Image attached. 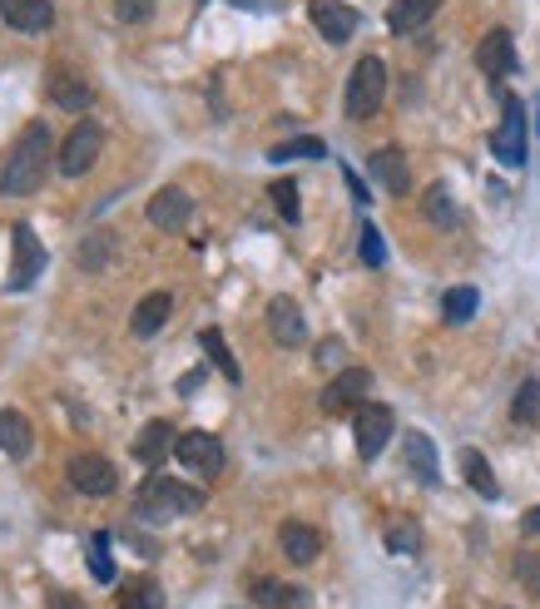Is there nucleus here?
I'll list each match as a JSON object with an SVG mask.
<instances>
[{"label": "nucleus", "mask_w": 540, "mask_h": 609, "mask_svg": "<svg viewBox=\"0 0 540 609\" xmlns=\"http://www.w3.org/2000/svg\"><path fill=\"white\" fill-rule=\"evenodd\" d=\"M144 214H149L154 228H164V234H179V228L189 224V214H194V199H189L184 189H173V183H169V189L154 193Z\"/></svg>", "instance_id": "obj_11"}, {"label": "nucleus", "mask_w": 540, "mask_h": 609, "mask_svg": "<svg viewBox=\"0 0 540 609\" xmlns=\"http://www.w3.org/2000/svg\"><path fill=\"white\" fill-rule=\"evenodd\" d=\"M407 466H411V476L417 481H427V486H436L442 481V466H436V446H432V437L427 431H407Z\"/></svg>", "instance_id": "obj_20"}, {"label": "nucleus", "mask_w": 540, "mask_h": 609, "mask_svg": "<svg viewBox=\"0 0 540 609\" xmlns=\"http://www.w3.org/2000/svg\"><path fill=\"white\" fill-rule=\"evenodd\" d=\"M45 95H50L60 109L80 115V109H89L95 89H89V80H85V75H75V70H50V75H45Z\"/></svg>", "instance_id": "obj_13"}, {"label": "nucleus", "mask_w": 540, "mask_h": 609, "mask_svg": "<svg viewBox=\"0 0 540 609\" xmlns=\"http://www.w3.org/2000/svg\"><path fill=\"white\" fill-rule=\"evenodd\" d=\"M173 446H179V437H173L169 421H149V427L134 437V456H140L144 466H159L164 456H173Z\"/></svg>", "instance_id": "obj_23"}, {"label": "nucleus", "mask_w": 540, "mask_h": 609, "mask_svg": "<svg viewBox=\"0 0 540 609\" xmlns=\"http://www.w3.org/2000/svg\"><path fill=\"white\" fill-rule=\"evenodd\" d=\"M368 392H372L368 367H347V372H337L333 382L323 386V411H352V406H368Z\"/></svg>", "instance_id": "obj_9"}, {"label": "nucleus", "mask_w": 540, "mask_h": 609, "mask_svg": "<svg viewBox=\"0 0 540 609\" xmlns=\"http://www.w3.org/2000/svg\"><path fill=\"white\" fill-rule=\"evenodd\" d=\"M173 456L184 461L189 470H199V476H218L224 470V441L214 431H184L179 446H173Z\"/></svg>", "instance_id": "obj_10"}, {"label": "nucleus", "mask_w": 540, "mask_h": 609, "mask_svg": "<svg viewBox=\"0 0 540 609\" xmlns=\"http://www.w3.org/2000/svg\"><path fill=\"white\" fill-rule=\"evenodd\" d=\"M347 189H352V193H357V199L368 203V189H362V179H357V174H352V169H347Z\"/></svg>", "instance_id": "obj_42"}, {"label": "nucleus", "mask_w": 540, "mask_h": 609, "mask_svg": "<svg viewBox=\"0 0 540 609\" xmlns=\"http://www.w3.org/2000/svg\"><path fill=\"white\" fill-rule=\"evenodd\" d=\"M268 332L278 347H303L308 343V322L303 312H298V302L292 298H273L268 302Z\"/></svg>", "instance_id": "obj_14"}, {"label": "nucleus", "mask_w": 540, "mask_h": 609, "mask_svg": "<svg viewBox=\"0 0 540 609\" xmlns=\"http://www.w3.org/2000/svg\"><path fill=\"white\" fill-rule=\"evenodd\" d=\"M45 609H85V599L70 595V589H50V595H45Z\"/></svg>", "instance_id": "obj_39"}, {"label": "nucleus", "mask_w": 540, "mask_h": 609, "mask_svg": "<svg viewBox=\"0 0 540 609\" xmlns=\"http://www.w3.org/2000/svg\"><path fill=\"white\" fill-rule=\"evenodd\" d=\"M317 550H323V535H317L313 525H303V521L283 525V556H288L292 565H313Z\"/></svg>", "instance_id": "obj_22"}, {"label": "nucleus", "mask_w": 540, "mask_h": 609, "mask_svg": "<svg viewBox=\"0 0 540 609\" xmlns=\"http://www.w3.org/2000/svg\"><path fill=\"white\" fill-rule=\"evenodd\" d=\"M204 505V491L189 481H169V476H149L140 486V515L144 521H173V515H194Z\"/></svg>", "instance_id": "obj_2"}, {"label": "nucleus", "mask_w": 540, "mask_h": 609, "mask_svg": "<svg viewBox=\"0 0 540 609\" xmlns=\"http://www.w3.org/2000/svg\"><path fill=\"white\" fill-rule=\"evenodd\" d=\"M357 253H362V263H368V267H382V263H387V243H382V234H377V224H372V218H362V234H357Z\"/></svg>", "instance_id": "obj_33"}, {"label": "nucleus", "mask_w": 540, "mask_h": 609, "mask_svg": "<svg viewBox=\"0 0 540 609\" xmlns=\"http://www.w3.org/2000/svg\"><path fill=\"white\" fill-rule=\"evenodd\" d=\"M169 312H173V292H149V298L134 308V318H130V332L134 337H154V332H164V322H169Z\"/></svg>", "instance_id": "obj_21"}, {"label": "nucleus", "mask_w": 540, "mask_h": 609, "mask_svg": "<svg viewBox=\"0 0 540 609\" xmlns=\"http://www.w3.org/2000/svg\"><path fill=\"white\" fill-rule=\"evenodd\" d=\"M11 238H15V263H11V273H5V292H25L45 273V248H40V238H35L31 224H15Z\"/></svg>", "instance_id": "obj_7"}, {"label": "nucleus", "mask_w": 540, "mask_h": 609, "mask_svg": "<svg viewBox=\"0 0 540 609\" xmlns=\"http://www.w3.org/2000/svg\"><path fill=\"white\" fill-rule=\"evenodd\" d=\"M461 476H466V486H471L476 495H487V501H496V495H501L496 470L487 466V456H481L476 446H466V451H461Z\"/></svg>", "instance_id": "obj_25"}, {"label": "nucleus", "mask_w": 540, "mask_h": 609, "mask_svg": "<svg viewBox=\"0 0 540 609\" xmlns=\"http://www.w3.org/2000/svg\"><path fill=\"white\" fill-rule=\"evenodd\" d=\"M268 193H273V203H278V214L288 218V224H298V183H292V179H278Z\"/></svg>", "instance_id": "obj_35"}, {"label": "nucleus", "mask_w": 540, "mask_h": 609, "mask_svg": "<svg viewBox=\"0 0 540 609\" xmlns=\"http://www.w3.org/2000/svg\"><path fill=\"white\" fill-rule=\"evenodd\" d=\"M392 406H382V402H368V406H357V456L362 461H377L382 456V446L392 441Z\"/></svg>", "instance_id": "obj_8"}, {"label": "nucleus", "mask_w": 540, "mask_h": 609, "mask_svg": "<svg viewBox=\"0 0 540 609\" xmlns=\"http://www.w3.org/2000/svg\"><path fill=\"white\" fill-rule=\"evenodd\" d=\"M382 95H387V64H382L377 55H362V60L352 64V80H347V115L372 119L382 105Z\"/></svg>", "instance_id": "obj_3"}, {"label": "nucleus", "mask_w": 540, "mask_h": 609, "mask_svg": "<svg viewBox=\"0 0 540 609\" xmlns=\"http://www.w3.org/2000/svg\"><path fill=\"white\" fill-rule=\"evenodd\" d=\"M253 605L263 609H308L313 595L303 585H283V580H253Z\"/></svg>", "instance_id": "obj_19"}, {"label": "nucleus", "mask_w": 540, "mask_h": 609, "mask_svg": "<svg viewBox=\"0 0 540 609\" xmlns=\"http://www.w3.org/2000/svg\"><path fill=\"white\" fill-rule=\"evenodd\" d=\"M368 169L377 174V183H382L387 193H407L411 179H407V154H401V150H377V154L368 159Z\"/></svg>", "instance_id": "obj_24"}, {"label": "nucleus", "mask_w": 540, "mask_h": 609, "mask_svg": "<svg viewBox=\"0 0 540 609\" xmlns=\"http://www.w3.org/2000/svg\"><path fill=\"white\" fill-rule=\"evenodd\" d=\"M476 64H481V75L506 80L511 70H516V45H511V35L506 31H491L487 40L476 45Z\"/></svg>", "instance_id": "obj_15"}, {"label": "nucleus", "mask_w": 540, "mask_h": 609, "mask_svg": "<svg viewBox=\"0 0 540 609\" xmlns=\"http://www.w3.org/2000/svg\"><path fill=\"white\" fill-rule=\"evenodd\" d=\"M268 159L273 164H288V159H327V144L323 140H288V144H273Z\"/></svg>", "instance_id": "obj_32"}, {"label": "nucleus", "mask_w": 540, "mask_h": 609, "mask_svg": "<svg viewBox=\"0 0 540 609\" xmlns=\"http://www.w3.org/2000/svg\"><path fill=\"white\" fill-rule=\"evenodd\" d=\"M491 154H496L506 169H520L526 164V109H520L516 95H501V124L491 134Z\"/></svg>", "instance_id": "obj_4"}, {"label": "nucleus", "mask_w": 540, "mask_h": 609, "mask_svg": "<svg viewBox=\"0 0 540 609\" xmlns=\"http://www.w3.org/2000/svg\"><path fill=\"white\" fill-rule=\"evenodd\" d=\"M422 208H427V224H436V228H456V203H452V193H446L442 183H432V189H427Z\"/></svg>", "instance_id": "obj_30"}, {"label": "nucleus", "mask_w": 540, "mask_h": 609, "mask_svg": "<svg viewBox=\"0 0 540 609\" xmlns=\"http://www.w3.org/2000/svg\"><path fill=\"white\" fill-rule=\"evenodd\" d=\"M50 174V129L45 124H25L15 150L5 154V169H0V193H11V199H25L35 193Z\"/></svg>", "instance_id": "obj_1"}, {"label": "nucleus", "mask_w": 540, "mask_h": 609, "mask_svg": "<svg viewBox=\"0 0 540 609\" xmlns=\"http://www.w3.org/2000/svg\"><path fill=\"white\" fill-rule=\"evenodd\" d=\"M115 605L119 609H164V589H159V580H130V585L119 589L115 595Z\"/></svg>", "instance_id": "obj_26"}, {"label": "nucleus", "mask_w": 540, "mask_h": 609, "mask_svg": "<svg viewBox=\"0 0 540 609\" xmlns=\"http://www.w3.org/2000/svg\"><path fill=\"white\" fill-rule=\"evenodd\" d=\"M109 248H115V234H109V228H99V234H89L85 243H80L75 263H80V267H89V273H95V267H105V263H109Z\"/></svg>", "instance_id": "obj_31"}, {"label": "nucleus", "mask_w": 540, "mask_h": 609, "mask_svg": "<svg viewBox=\"0 0 540 609\" xmlns=\"http://www.w3.org/2000/svg\"><path fill=\"white\" fill-rule=\"evenodd\" d=\"M89 550V575L99 580V585H115V560H109V530H95L85 540Z\"/></svg>", "instance_id": "obj_28"}, {"label": "nucleus", "mask_w": 540, "mask_h": 609, "mask_svg": "<svg viewBox=\"0 0 540 609\" xmlns=\"http://www.w3.org/2000/svg\"><path fill=\"white\" fill-rule=\"evenodd\" d=\"M65 481H70V491H80V495H115L119 470L109 466L105 456H95V451H80V456H70Z\"/></svg>", "instance_id": "obj_5"}, {"label": "nucleus", "mask_w": 540, "mask_h": 609, "mask_svg": "<svg viewBox=\"0 0 540 609\" xmlns=\"http://www.w3.org/2000/svg\"><path fill=\"white\" fill-rule=\"evenodd\" d=\"M238 11H253V15H273V11H283V0H233Z\"/></svg>", "instance_id": "obj_40"}, {"label": "nucleus", "mask_w": 540, "mask_h": 609, "mask_svg": "<svg viewBox=\"0 0 540 609\" xmlns=\"http://www.w3.org/2000/svg\"><path fill=\"white\" fill-rule=\"evenodd\" d=\"M199 347H204V357L228 377V382H238V377H243V372H238V357L228 353V343H224V332H218V327H204V332H199Z\"/></svg>", "instance_id": "obj_27"}, {"label": "nucleus", "mask_w": 540, "mask_h": 609, "mask_svg": "<svg viewBox=\"0 0 540 609\" xmlns=\"http://www.w3.org/2000/svg\"><path fill=\"white\" fill-rule=\"evenodd\" d=\"M476 308H481V292H476V288H466V283H461V288H452V292H446L442 318H446V322H471V318H476Z\"/></svg>", "instance_id": "obj_29"}, {"label": "nucleus", "mask_w": 540, "mask_h": 609, "mask_svg": "<svg viewBox=\"0 0 540 609\" xmlns=\"http://www.w3.org/2000/svg\"><path fill=\"white\" fill-rule=\"evenodd\" d=\"M337 357H343V347H337V343H327L323 353H317V362H337Z\"/></svg>", "instance_id": "obj_43"}, {"label": "nucleus", "mask_w": 540, "mask_h": 609, "mask_svg": "<svg viewBox=\"0 0 540 609\" xmlns=\"http://www.w3.org/2000/svg\"><path fill=\"white\" fill-rule=\"evenodd\" d=\"M520 530H530V535H540V505H536V511H526V521H520Z\"/></svg>", "instance_id": "obj_41"}, {"label": "nucleus", "mask_w": 540, "mask_h": 609, "mask_svg": "<svg viewBox=\"0 0 540 609\" xmlns=\"http://www.w3.org/2000/svg\"><path fill=\"white\" fill-rule=\"evenodd\" d=\"M0 15H5V25H15L25 35L50 31V21H55L50 0H0Z\"/></svg>", "instance_id": "obj_16"}, {"label": "nucleus", "mask_w": 540, "mask_h": 609, "mask_svg": "<svg viewBox=\"0 0 540 609\" xmlns=\"http://www.w3.org/2000/svg\"><path fill=\"white\" fill-rule=\"evenodd\" d=\"M313 25H317L323 40L347 45L352 40V31H357V11L347 5V0H313Z\"/></svg>", "instance_id": "obj_12"}, {"label": "nucleus", "mask_w": 540, "mask_h": 609, "mask_svg": "<svg viewBox=\"0 0 540 609\" xmlns=\"http://www.w3.org/2000/svg\"><path fill=\"white\" fill-rule=\"evenodd\" d=\"M0 451H5L11 461H25L35 451L31 421H25L21 411H11V406H0Z\"/></svg>", "instance_id": "obj_18"}, {"label": "nucleus", "mask_w": 540, "mask_h": 609, "mask_svg": "<svg viewBox=\"0 0 540 609\" xmlns=\"http://www.w3.org/2000/svg\"><path fill=\"white\" fill-rule=\"evenodd\" d=\"M511 417L516 421H540V382H520L516 402H511Z\"/></svg>", "instance_id": "obj_34"}, {"label": "nucleus", "mask_w": 540, "mask_h": 609, "mask_svg": "<svg viewBox=\"0 0 540 609\" xmlns=\"http://www.w3.org/2000/svg\"><path fill=\"white\" fill-rule=\"evenodd\" d=\"M436 11H442V0H392L387 5V31L392 35H411V31H422Z\"/></svg>", "instance_id": "obj_17"}, {"label": "nucleus", "mask_w": 540, "mask_h": 609, "mask_svg": "<svg viewBox=\"0 0 540 609\" xmlns=\"http://www.w3.org/2000/svg\"><path fill=\"white\" fill-rule=\"evenodd\" d=\"M516 580L530 595H540V556L536 550H516Z\"/></svg>", "instance_id": "obj_36"}, {"label": "nucleus", "mask_w": 540, "mask_h": 609, "mask_svg": "<svg viewBox=\"0 0 540 609\" xmlns=\"http://www.w3.org/2000/svg\"><path fill=\"white\" fill-rule=\"evenodd\" d=\"M115 15L119 21H130V25H140V21L154 15V0H115Z\"/></svg>", "instance_id": "obj_37"}, {"label": "nucleus", "mask_w": 540, "mask_h": 609, "mask_svg": "<svg viewBox=\"0 0 540 609\" xmlns=\"http://www.w3.org/2000/svg\"><path fill=\"white\" fill-rule=\"evenodd\" d=\"M199 5H204V0H199Z\"/></svg>", "instance_id": "obj_44"}, {"label": "nucleus", "mask_w": 540, "mask_h": 609, "mask_svg": "<svg viewBox=\"0 0 540 609\" xmlns=\"http://www.w3.org/2000/svg\"><path fill=\"white\" fill-rule=\"evenodd\" d=\"M387 546H392V550H417V525H392Z\"/></svg>", "instance_id": "obj_38"}, {"label": "nucleus", "mask_w": 540, "mask_h": 609, "mask_svg": "<svg viewBox=\"0 0 540 609\" xmlns=\"http://www.w3.org/2000/svg\"><path fill=\"white\" fill-rule=\"evenodd\" d=\"M99 150H105V129H99L95 119H80V124L65 134V144H60V174L80 179V174L99 159Z\"/></svg>", "instance_id": "obj_6"}]
</instances>
